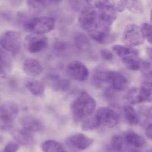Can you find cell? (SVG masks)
<instances>
[{
	"label": "cell",
	"instance_id": "f6af8a7d",
	"mask_svg": "<svg viewBox=\"0 0 152 152\" xmlns=\"http://www.w3.org/2000/svg\"><path fill=\"white\" fill-rule=\"evenodd\" d=\"M130 152H142V151L140 150H138V149L134 148V149H132V150L130 151Z\"/></svg>",
	"mask_w": 152,
	"mask_h": 152
},
{
	"label": "cell",
	"instance_id": "6da1fadb",
	"mask_svg": "<svg viewBox=\"0 0 152 152\" xmlns=\"http://www.w3.org/2000/svg\"><path fill=\"white\" fill-rule=\"evenodd\" d=\"M94 98L87 92H82L71 104V110L73 116L77 121L83 120L91 116L96 109Z\"/></svg>",
	"mask_w": 152,
	"mask_h": 152
},
{
	"label": "cell",
	"instance_id": "3957f363",
	"mask_svg": "<svg viewBox=\"0 0 152 152\" xmlns=\"http://www.w3.org/2000/svg\"><path fill=\"white\" fill-rule=\"evenodd\" d=\"M22 43V36L16 31H6L0 35V46L13 55L20 51Z\"/></svg>",
	"mask_w": 152,
	"mask_h": 152
},
{
	"label": "cell",
	"instance_id": "7dc6e473",
	"mask_svg": "<svg viewBox=\"0 0 152 152\" xmlns=\"http://www.w3.org/2000/svg\"><path fill=\"white\" fill-rule=\"evenodd\" d=\"M146 152H152V148H151L148 149V151H146Z\"/></svg>",
	"mask_w": 152,
	"mask_h": 152
},
{
	"label": "cell",
	"instance_id": "ba28073f",
	"mask_svg": "<svg viewBox=\"0 0 152 152\" xmlns=\"http://www.w3.org/2000/svg\"><path fill=\"white\" fill-rule=\"evenodd\" d=\"M95 116L99 119L101 125L107 128H114L120 121V116L114 110L108 107H101L96 111Z\"/></svg>",
	"mask_w": 152,
	"mask_h": 152
},
{
	"label": "cell",
	"instance_id": "ab89813d",
	"mask_svg": "<svg viewBox=\"0 0 152 152\" xmlns=\"http://www.w3.org/2000/svg\"><path fill=\"white\" fill-rule=\"evenodd\" d=\"M145 136L147 138L152 140V123L149 124L145 128Z\"/></svg>",
	"mask_w": 152,
	"mask_h": 152
},
{
	"label": "cell",
	"instance_id": "52a82bcc",
	"mask_svg": "<svg viewBox=\"0 0 152 152\" xmlns=\"http://www.w3.org/2000/svg\"><path fill=\"white\" fill-rule=\"evenodd\" d=\"M78 22L80 27L88 33L97 23V10L88 6L84 7L79 15Z\"/></svg>",
	"mask_w": 152,
	"mask_h": 152
},
{
	"label": "cell",
	"instance_id": "e0dca14e",
	"mask_svg": "<svg viewBox=\"0 0 152 152\" xmlns=\"http://www.w3.org/2000/svg\"><path fill=\"white\" fill-rule=\"evenodd\" d=\"M25 86L32 95L35 96H41L44 94L45 86L43 82L37 79H29L26 81Z\"/></svg>",
	"mask_w": 152,
	"mask_h": 152
},
{
	"label": "cell",
	"instance_id": "60d3db41",
	"mask_svg": "<svg viewBox=\"0 0 152 152\" xmlns=\"http://www.w3.org/2000/svg\"><path fill=\"white\" fill-rule=\"evenodd\" d=\"M54 48L56 49L57 51H61L62 50V49H64L65 48V45L63 43H62V42H56L54 44Z\"/></svg>",
	"mask_w": 152,
	"mask_h": 152
},
{
	"label": "cell",
	"instance_id": "2e32d148",
	"mask_svg": "<svg viewBox=\"0 0 152 152\" xmlns=\"http://www.w3.org/2000/svg\"><path fill=\"white\" fill-rule=\"evenodd\" d=\"M12 136L19 145L28 146L34 143V138L30 133L23 129H14L12 131Z\"/></svg>",
	"mask_w": 152,
	"mask_h": 152
},
{
	"label": "cell",
	"instance_id": "b9f144b4",
	"mask_svg": "<svg viewBox=\"0 0 152 152\" xmlns=\"http://www.w3.org/2000/svg\"><path fill=\"white\" fill-rule=\"evenodd\" d=\"M4 66L0 64V78H4L6 76L5 70H4Z\"/></svg>",
	"mask_w": 152,
	"mask_h": 152
},
{
	"label": "cell",
	"instance_id": "1f68e13d",
	"mask_svg": "<svg viewBox=\"0 0 152 152\" xmlns=\"http://www.w3.org/2000/svg\"><path fill=\"white\" fill-rule=\"evenodd\" d=\"M145 38L152 45V25L151 23H143L141 26Z\"/></svg>",
	"mask_w": 152,
	"mask_h": 152
},
{
	"label": "cell",
	"instance_id": "8fae6325",
	"mask_svg": "<svg viewBox=\"0 0 152 152\" xmlns=\"http://www.w3.org/2000/svg\"><path fill=\"white\" fill-rule=\"evenodd\" d=\"M117 16V12L109 3L97 10L98 22L105 25L111 26Z\"/></svg>",
	"mask_w": 152,
	"mask_h": 152
},
{
	"label": "cell",
	"instance_id": "cb8c5ba5",
	"mask_svg": "<svg viewBox=\"0 0 152 152\" xmlns=\"http://www.w3.org/2000/svg\"><path fill=\"white\" fill-rule=\"evenodd\" d=\"M112 51L120 58H123L130 55H138V51L132 47L122 45H115L112 47Z\"/></svg>",
	"mask_w": 152,
	"mask_h": 152
},
{
	"label": "cell",
	"instance_id": "4dcf8cb0",
	"mask_svg": "<svg viewBox=\"0 0 152 152\" xmlns=\"http://www.w3.org/2000/svg\"><path fill=\"white\" fill-rule=\"evenodd\" d=\"M48 3V0H27L28 7L33 12H40L44 10Z\"/></svg>",
	"mask_w": 152,
	"mask_h": 152
},
{
	"label": "cell",
	"instance_id": "5bb4252c",
	"mask_svg": "<svg viewBox=\"0 0 152 152\" xmlns=\"http://www.w3.org/2000/svg\"><path fill=\"white\" fill-rule=\"evenodd\" d=\"M46 81L50 86L57 91H64L68 89L71 86L69 80L59 77L58 75L51 74L46 77Z\"/></svg>",
	"mask_w": 152,
	"mask_h": 152
},
{
	"label": "cell",
	"instance_id": "d4e9b609",
	"mask_svg": "<svg viewBox=\"0 0 152 152\" xmlns=\"http://www.w3.org/2000/svg\"><path fill=\"white\" fill-rule=\"evenodd\" d=\"M41 147L43 152H65L62 145L56 140H46L42 144Z\"/></svg>",
	"mask_w": 152,
	"mask_h": 152
},
{
	"label": "cell",
	"instance_id": "ac0fdd59",
	"mask_svg": "<svg viewBox=\"0 0 152 152\" xmlns=\"http://www.w3.org/2000/svg\"><path fill=\"white\" fill-rule=\"evenodd\" d=\"M124 137L126 138V141L129 143V145H132L133 147L140 148L145 146L146 144V141L145 139L140 136V134L134 132V131H127L125 133Z\"/></svg>",
	"mask_w": 152,
	"mask_h": 152
},
{
	"label": "cell",
	"instance_id": "7c38bea8",
	"mask_svg": "<svg viewBox=\"0 0 152 152\" xmlns=\"http://www.w3.org/2000/svg\"><path fill=\"white\" fill-rule=\"evenodd\" d=\"M111 31V26L105 25L104 24L97 22L96 25L88 32L94 40L97 43H105L109 36Z\"/></svg>",
	"mask_w": 152,
	"mask_h": 152
},
{
	"label": "cell",
	"instance_id": "836d02e7",
	"mask_svg": "<svg viewBox=\"0 0 152 152\" xmlns=\"http://www.w3.org/2000/svg\"><path fill=\"white\" fill-rule=\"evenodd\" d=\"M141 70L145 77L152 79V63L143 61Z\"/></svg>",
	"mask_w": 152,
	"mask_h": 152
},
{
	"label": "cell",
	"instance_id": "277c9868",
	"mask_svg": "<svg viewBox=\"0 0 152 152\" xmlns=\"http://www.w3.org/2000/svg\"><path fill=\"white\" fill-rule=\"evenodd\" d=\"M122 40L126 46L134 48L143 44L145 38L141 27L129 24L123 31Z\"/></svg>",
	"mask_w": 152,
	"mask_h": 152
},
{
	"label": "cell",
	"instance_id": "7bdbcfd3",
	"mask_svg": "<svg viewBox=\"0 0 152 152\" xmlns=\"http://www.w3.org/2000/svg\"><path fill=\"white\" fill-rule=\"evenodd\" d=\"M62 1H63V0H48V1L50 4H54V5L60 4Z\"/></svg>",
	"mask_w": 152,
	"mask_h": 152
},
{
	"label": "cell",
	"instance_id": "4fadbf2b",
	"mask_svg": "<svg viewBox=\"0 0 152 152\" xmlns=\"http://www.w3.org/2000/svg\"><path fill=\"white\" fill-rule=\"evenodd\" d=\"M22 70L27 75L36 77L42 72V66L39 61L34 58H27L22 63Z\"/></svg>",
	"mask_w": 152,
	"mask_h": 152
},
{
	"label": "cell",
	"instance_id": "d590c367",
	"mask_svg": "<svg viewBox=\"0 0 152 152\" xmlns=\"http://www.w3.org/2000/svg\"><path fill=\"white\" fill-rule=\"evenodd\" d=\"M19 148V145L16 141H10L4 146L3 152H17Z\"/></svg>",
	"mask_w": 152,
	"mask_h": 152
},
{
	"label": "cell",
	"instance_id": "4316f807",
	"mask_svg": "<svg viewBox=\"0 0 152 152\" xmlns=\"http://www.w3.org/2000/svg\"><path fill=\"white\" fill-rule=\"evenodd\" d=\"M125 7L130 12L136 14L143 13L144 7L142 0H124Z\"/></svg>",
	"mask_w": 152,
	"mask_h": 152
},
{
	"label": "cell",
	"instance_id": "83f0119b",
	"mask_svg": "<svg viewBox=\"0 0 152 152\" xmlns=\"http://www.w3.org/2000/svg\"><path fill=\"white\" fill-rule=\"evenodd\" d=\"M123 110H124L125 117L131 125H136L139 123V115L132 106H125Z\"/></svg>",
	"mask_w": 152,
	"mask_h": 152
},
{
	"label": "cell",
	"instance_id": "bcb514c9",
	"mask_svg": "<svg viewBox=\"0 0 152 152\" xmlns=\"http://www.w3.org/2000/svg\"><path fill=\"white\" fill-rule=\"evenodd\" d=\"M150 23L152 25V10H151V13H150Z\"/></svg>",
	"mask_w": 152,
	"mask_h": 152
},
{
	"label": "cell",
	"instance_id": "d6a6232c",
	"mask_svg": "<svg viewBox=\"0 0 152 152\" xmlns=\"http://www.w3.org/2000/svg\"><path fill=\"white\" fill-rule=\"evenodd\" d=\"M88 6L94 9H99L105 4H108V0H86Z\"/></svg>",
	"mask_w": 152,
	"mask_h": 152
},
{
	"label": "cell",
	"instance_id": "7402d4cb",
	"mask_svg": "<svg viewBox=\"0 0 152 152\" xmlns=\"http://www.w3.org/2000/svg\"><path fill=\"white\" fill-rule=\"evenodd\" d=\"M74 44L80 52H88L91 49V43L87 36L80 33L76 34L74 37Z\"/></svg>",
	"mask_w": 152,
	"mask_h": 152
},
{
	"label": "cell",
	"instance_id": "ffe728a7",
	"mask_svg": "<svg viewBox=\"0 0 152 152\" xmlns=\"http://www.w3.org/2000/svg\"><path fill=\"white\" fill-rule=\"evenodd\" d=\"M110 84L114 90L123 91L129 87V80L126 76L117 72Z\"/></svg>",
	"mask_w": 152,
	"mask_h": 152
},
{
	"label": "cell",
	"instance_id": "c3c4849f",
	"mask_svg": "<svg viewBox=\"0 0 152 152\" xmlns=\"http://www.w3.org/2000/svg\"></svg>",
	"mask_w": 152,
	"mask_h": 152
},
{
	"label": "cell",
	"instance_id": "8d00e7d4",
	"mask_svg": "<svg viewBox=\"0 0 152 152\" xmlns=\"http://www.w3.org/2000/svg\"><path fill=\"white\" fill-rule=\"evenodd\" d=\"M100 55L102 59L105 61H111L114 59V54L108 49H102L100 51Z\"/></svg>",
	"mask_w": 152,
	"mask_h": 152
},
{
	"label": "cell",
	"instance_id": "484cf974",
	"mask_svg": "<svg viewBox=\"0 0 152 152\" xmlns=\"http://www.w3.org/2000/svg\"><path fill=\"white\" fill-rule=\"evenodd\" d=\"M142 102H152V82H144L140 88Z\"/></svg>",
	"mask_w": 152,
	"mask_h": 152
},
{
	"label": "cell",
	"instance_id": "f1b7e54d",
	"mask_svg": "<svg viewBox=\"0 0 152 152\" xmlns=\"http://www.w3.org/2000/svg\"><path fill=\"white\" fill-rule=\"evenodd\" d=\"M100 125V122L96 116H88L83 120L81 128L84 131H91L97 128Z\"/></svg>",
	"mask_w": 152,
	"mask_h": 152
},
{
	"label": "cell",
	"instance_id": "d6986e66",
	"mask_svg": "<svg viewBox=\"0 0 152 152\" xmlns=\"http://www.w3.org/2000/svg\"><path fill=\"white\" fill-rule=\"evenodd\" d=\"M111 148L114 152H126L129 149V143L124 136L115 135L111 140Z\"/></svg>",
	"mask_w": 152,
	"mask_h": 152
},
{
	"label": "cell",
	"instance_id": "5b68a950",
	"mask_svg": "<svg viewBox=\"0 0 152 152\" xmlns=\"http://www.w3.org/2000/svg\"><path fill=\"white\" fill-rule=\"evenodd\" d=\"M19 113L17 104L12 101H7L0 106V128L9 129L13 125Z\"/></svg>",
	"mask_w": 152,
	"mask_h": 152
},
{
	"label": "cell",
	"instance_id": "9a60e30c",
	"mask_svg": "<svg viewBox=\"0 0 152 152\" xmlns=\"http://www.w3.org/2000/svg\"><path fill=\"white\" fill-rule=\"evenodd\" d=\"M21 125L22 128V129L25 130L30 134L41 131L44 128L43 124L38 119L33 116H26L22 118L21 120Z\"/></svg>",
	"mask_w": 152,
	"mask_h": 152
},
{
	"label": "cell",
	"instance_id": "44dd1931",
	"mask_svg": "<svg viewBox=\"0 0 152 152\" xmlns=\"http://www.w3.org/2000/svg\"><path fill=\"white\" fill-rule=\"evenodd\" d=\"M125 66L132 71H139L142 68L143 61L140 59L136 55H130L122 58Z\"/></svg>",
	"mask_w": 152,
	"mask_h": 152
},
{
	"label": "cell",
	"instance_id": "74e56055",
	"mask_svg": "<svg viewBox=\"0 0 152 152\" xmlns=\"http://www.w3.org/2000/svg\"><path fill=\"white\" fill-rule=\"evenodd\" d=\"M142 116L145 120H149L152 121V106L148 107H144L142 109Z\"/></svg>",
	"mask_w": 152,
	"mask_h": 152
},
{
	"label": "cell",
	"instance_id": "e575fe53",
	"mask_svg": "<svg viewBox=\"0 0 152 152\" xmlns=\"http://www.w3.org/2000/svg\"><path fill=\"white\" fill-rule=\"evenodd\" d=\"M108 3L117 10V12H123L126 8L124 0H108Z\"/></svg>",
	"mask_w": 152,
	"mask_h": 152
},
{
	"label": "cell",
	"instance_id": "603a6c76",
	"mask_svg": "<svg viewBox=\"0 0 152 152\" xmlns=\"http://www.w3.org/2000/svg\"><path fill=\"white\" fill-rule=\"evenodd\" d=\"M117 72L111 70H96L94 72L93 77L98 83H111Z\"/></svg>",
	"mask_w": 152,
	"mask_h": 152
},
{
	"label": "cell",
	"instance_id": "f35d334b",
	"mask_svg": "<svg viewBox=\"0 0 152 152\" xmlns=\"http://www.w3.org/2000/svg\"><path fill=\"white\" fill-rule=\"evenodd\" d=\"M0 64L7 66L8 65V59H7V55H5L4 51L2 50V48L0 47Z\"/></svg>",
	"mask_w": 152,
	"mask_h": 152
},
{
	"label": "cell",
	"instance_id": "ee69618b",
	"mask_svg": "<svg viewBox=\"0 0 152 152\" xmlns=\"http://www.w3.org/2000/svg\"><path fill=\"white\" fill-rule=\"evenodd\" d=\"M147 55L149 57V58H151L152 60V47L148 48V49H147Z\"/></svg>",
	"mask_w": 152,
	"mask_h": 152
},
{
	"label": "cell",
	"instance_id": "8992f818",
	"mask_svg": "<svg viewBox=\"0 0 152 152\" xmlns=\"http://www.w3.org/2000/svg\"><path fill=\"white\" fill-rule=\"evenodd\" d=\"M25 49L31 54H38L47 49L48 46V37L44 34L31 33L24 40Z\"/></svg>",
	"mask_w": 152,
	"mask_h": 152
},
{
	"label": "cell",
	"instance_id": "9c48e42d",
	"mask_svg": "<svg viewBox=\"0 0 152 152\" xmlns=\"http://www.w3.org/2000/svg\"><path fill=\"white\" fill-rule=\"evenodd\" d=\"M67 74L74 80L85 81L89 75L88 69L79 61H71L67 67Z\"/></svg>",
	"mask_w": 152,
	"mask_h": 152
},
{
	"label": "cell",
	"instance_id": "681fc988",
	"mask_svg": "<svg viewBox=\"0 0 152 152\" xmlns=\"http://www.w3.org/2000/svg\"><path fill=\"white\" fill-rule=\"evenodd\" d=\"M2 152H3V151H2Z\"/></svg>",
	"mask_w": 152,
	"mask_h": 152
},
{
	"label": "cell",
	"instance_id": "f546056e",
	"mask_svg": "<svg viewBox=\"0 0 152 152\" xmlns=\"http://www.w3.org/2000/svg\"><path fill=\"white\" fill-rule=\"evenodd\" d=\"M128 102L131 104H136L142 103L140 96V89L137 87H132L129 89L125 96Z\"/></svg>",
	"mask_w": 152,
	"mask_h": 152
},
{
	"label": "cell",
	"instance_id": "7a4b0ae2",
	"mask_svg": "<svg viewBox=\"0 0 152 152\" xmlns=\"http://www.w3.org/2000/svg\"><path fill=\"white\" fill-rule=\"evenodd\" d=\"M26 31L33 34H45L55 27V19L50 16H40L26 20L23 24Z\"/></svg>",
	"mask_w": 152,
	"mask_h": 152
},
{
	"label": "cell",
	"instance_id": "30bf717a",
	"mask_svg": "<svg viewBox=\"0 0 152 152\" xmlns=\"http://www.w3.org/2000/svg\"><path fill=\"white\" fill-rule=\"evenodd\" d=\"M93 139L83 134H74L66 139V144L68 147L80 151L87 149L93 144Z\"/></svg>",
	"mask_w": 152,
	"mask_h": 152
}]
</instances>
